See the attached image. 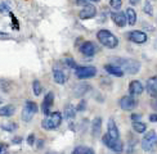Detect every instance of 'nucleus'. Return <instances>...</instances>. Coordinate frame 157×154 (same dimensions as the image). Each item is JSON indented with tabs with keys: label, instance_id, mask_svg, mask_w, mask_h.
Wrapping results in <instances>:
<instances>
[{
	"label": "nucleus",
	"instance_id": "obj_1",
	"mask_svg": "<svg viewBox=\"0 0 157 154\" xmlns=\"http://www.w3.org/2000/svg\"><path fill=\"white\" fill-rule=\"evenodd\" d=\"M112 64H115L124 71V73L129 75H137L140 71V63L135 59H126V58H116L113 59Z\"/></svg>",
	"mask_w": 157,
	"mask_h": 154
},
{
	"label": "nucleus",
	"instance_id": "obj_2",
	"mask_svg": "<svg viewBox=\"0 0 157 154\" xmlns=\"http://www.w3.org/2000/svg\"><path fill=\"white\" fill-rule=\"evenodd\" d=\"M97 38L103 46L108 48V49H115V48L118 45L117 37L108 30H99L98 33H97Z\"/></svg>",
	"mask_w": 157,
	"mask_h": 154
},
{
	"label": "nucleus",
	"instance_id": "obj_3",
	"mask_svg": "<svg viewBox=\"0 0 157 154\" xmlns=\"http://www.w3.org/2000/svg\"><path fill=\"white\" fill-rule=\"evenodd\" d=\"M62 119H63V117H62L61 112H53V113H50L49 116H46V117L42 119L41 127L48 130V131H50V130H55V128H58L61 126Z\"/></svg>",
	"mask_w": 157,
	"mask_h": 154
},
{
	"label": "nucleus",
	"instance_id": "obj_4",
	"mask_svg": "<svg viewBox=\"0 0 157 154\" xmlns=\"http://www.w3.org/2000/svg\"><path fill=\"white\" fill-rule=\"evenodd\" d=\"M140 145H142V149L144 152H153L155 149L157 148V134L153 130L151 131L146 132L143 139L140 141Z\"/></svg>",
	"mask_w": 157,
	"mask_h": 154
},
{
	"label": "nucleus",
	"instance_id": "obj_5",
	"mask_svg": "<svg viewBox=\"0 0 157 154\" xmlns=\"http://www.w3.org/2000/svg\"><path fill=\"white\" fill-rule=\"evenodd\" d=\"M37 110H39V107H37V104L35 102H31V100H27L25 103V107L22 109V114L21 117L25 122H30L32 117L37 113Z\"/></svg>",
	"mask_w": 157,
	"mask_h": 154
},
{
	"label": "nucleus",
	"instance_id": "obj_6",
	"mask_svg": "<svg viewBox=\"0 0 157 154\" xmlns=\"http://www.w3.org/2000/svg\"><path fill=\"white\" fill-rule=\"evenodd\" d=\"M102 143L108 149H111V150L115 152V153L120 154V153L124 152V143L121 140H115V139H112L108 134H106V135H103V136H102Z\"/></svg>",
	"mask_w": 157,
	"mask_h": 154
},
{
	"label": "nucleus",
	"instance_id": "obj_7",
	"mask_svg": "<svg viewBox=\"0 0 157 154\" xmlns=\"http://www.w3.org/2000/svg\"><path fill=\"white\" fill-rule=\"evenodd\" d=\"M75 73L79 80H88L97 75V68L92 66H81L76 69Z\"/></svg>",
	"mask_w": 157,
	"mask_h": 154
},
{
	"label": "nucleus",
	"instance_id": "obj_8",
	"mask_svg": "<svg viewBox=\"0 0 157 154\" xmlns=\"http://www.w3.org/2000/svg\"><path fill=\"white\" fill-rule=\"evenodd\" d=\"M118 105H120V108L124 109V110H133V109L137 108L138 102H137V99L134 98V96L125 95L118 100Z\"/></svg>",
	"mask_w": 157,
	"mask_h": 154
},
{
	"label": "nucleus",
	"instance_id": "obj_9",
	"mask_svg": "<svg viewBox=\"0 0 157 154\" xmlns=\"http://www.w3.org/2000/svg\"><path fill=\"white\" fill-rule=\"evenodd\" d=\"M127 38L134 44H144L148 40V35L143 31H131L127 33Z\"/></svg>",
	"mask_w": 157,
	"mask_h": 154
},
{
	"label": "nucleus",
	"instance_id": "obj_10",
	"mask_svg": "<svg viewBox=\"0 0 157 154\" xmlns=\"http://www.w3.org/2000/svg\"><path fill=\"white\" fill-rule=\"evenodd\" d=\"M96 16H97V8L93 5L92 2H90L88 5H85L79 13L80 19H90V18L96 17Z\"/></svg>",
	"mask_w": 157,
	"mask_h": 154
},
{
	"label": "nucleus",
	"instance_id": "obj_11",
	"mask_svg": "<svg viewBox=\"0 0 157 154\" xmlns=\"http://www.w3.org/2000/svg\"><path fill=\"white\" fill-rule=\"evenodd\" d=\"M53 102H54V94H53V91H49V93L45 95V98L41 103V107H40L41 112L45 116L50 114V108H52V105H53Z\"/></svg>",
	"mask_w": 157,
	"mask_h": 154
},
{
	"label": "nucleus",
	"instance_id": "obj_12",
	"mask_svg": "<svg viewBox=\"0 0 157 154\" xmlns=\"http://www.w3.org/2000/svg\"><path fill=\"white\" fill-rule=\"evenodd\" d=\"M80 51L85 57H93L97 53V46L92 41H85L84 44L80 46Z\"/></svg>",
	"mask_w": 157,
	"mask_h": 154
},
{
	"label": "nucleus",
	"instance_id": "obj_13",
	"mask_svg": "<svg viewBox=\"0 0 157 154\" xmlns=\"http://www.w3.org/2000/svg\"><path fill=\"white\" fill-rule=\"evenodd\" d=\"M111 18H112L113 23L118 27H125L127 25L126 14H124L122 12H112L111 13Z\"/></svg>",
	"mask_w": 157,
	"mask_h": 154
},
{
	"label": "nucleus",
	"instance_id": "obj_14",
	"mask_svg": "<svg viewBox=\"0 0 157 154\" xmlns=\"http://www.w3.org/2000/svg\"><path fill=\"white\" fill-rule=\"evenodd\" d=\"M144 91V86L143 84L140 82L139 80H134L129 84V93L130 96H137V95H140Z\"/></svg>",
	"mask_w": 157,
	"mask_h": 154
},
{
	"label": "nucleus",
	"instance_id": "obj_15",
	"mask_svg": "<svg viewBox=\"0 0 157 154\" xmlns=\"http://www.w3.org/2000/svg\"><path fill=\"white\" fill-rule=\"evenodd\" d=\"M107 134L112 139H115V140H120V131H118V128H117L116 122L113 121L112 118H109V121L107 123Z\"/></svg>",
	"mask_w": 157,
	"mask_h": 154
},
{
	"label": "nucleus",
	"instance_id": "obj_16",
	"mask_svg": "<svg viewBox=\"0 0 157 154\" xmlns=\"http://www.w3.org/2000/svg\"><path fill=\"white\" fill-rule=\"evenodd\" d=\"M92 90V86L88 85V84H77L74 88V96H76V98H81V96H84L85 94H88L89 91Z\"/></svg>",
	"mask_w": 157,
	"mask_h": 154
},
{
	"label": "nucleus",
	"instance_id": "obj_17",
	"mask_svg": "<svg viewBox=\"0 0 157 154\" xmlns=\"http://www.w3.org/2000/svg\"><path fill=\"white\" fill-rule=\"evenodd\" d=\"M104 71H106L108 75H112L115 77H122L124 75H125L120 67H117V66L112 64V63H108V64L104 66Z\"/></svg>",
	"mask_w": 157,
	"mask_h": 154
},
{
	"label": "nucleus",
	"instance_id": "obj_18",
	"mask_svg": "<svg viewBox=\"0 0 157 154\" xmlns=\"http://www.w3.org/2000/svg\"><path fill=\"white\" fill-rule=\"evenodd\" d=\"M102 132V117H96L92 122V136L98 137Z\"/></svg>",
	"mask_w": 157,
	"mask_h": 154
},
{
	"label": "nucleus",
	"instance_id": "obj_19",
	"mask_svg": "<svg viewBox=\"0 0 157 154\" xmlns=\"http://www.w3.org/2000/svg\"><path fill=\"white\" fill-rule=\"evenodd\" d=\"M147 91L152 96H157V76H152L147 80Z\"/></svg>",
	"mask_w": 157,
	"mask_h": 154
},
{
	"label": "nucleus",
	"instance_id": "obj_20",
	"mask_svg": "<svg viewBox=\"0 0 157 154\" xmlns=\"http://www.w3.org/2000/svg\"><path fill=\"white\" fill-rule=\"evenodd\" d=\"M53 80L55 84L58 85H64L66 81H67V76L62 69H58V68H54L53 69Z\"/></svg>",
	"mask_w": 157,
	"mask_h": 154
},
{
	"label": "nucleus",
	"instance_id": "obj_21",
	"mask_svg": "<svg viewBox=\"0 0 157 154\" xmlns=\"http://www.w3.org/2000/svg\"><path fill=\"white\" fill-rule=\"evenodd\" d=\"M14 113H16V107L12 104L0 107V117H12Z\"/></svg>",
	"mask_w": 157,
	"mask_h": 154
},
{
	"label": "nucleus",
	"instance_id": "obj_22",
	"mask_svg": "<svg viewBox=\"0 0 157 154\" xmlns=\"http://www.w3.org/2000/svg\"><path fill=\"white\" fill-rule=\"evenodd\" d=\"M63 114H64V118L67 119H74L76 117V113H77V110H76V107L72 104H67L64 107V110H63Z\"/></svg>",
	"mask_w": 157,
	"mask_h": 154
},
{
	"label": "nucleus",
	"instance_id": "obj_23",
	"mask_svg": "<svg viewBox=\"0 0 157 154\" xmlns=\"http://www.w3.org/2000/svg\"><path fill=\"white\" fill-rule=\"evenodd\" d=\"M126 19H127V23H129L130 26H134L137 23V12L133 8L126 9Z\"/></svg>",
	"mask_w": 157,
	"mask_h": 154
},
{
	"label": "nucleus",
	"instance_id": "obj_24",
	"mask_svg": "<svg viewBox=\"0 0 157 154\" xmlns=\"http://www.w3.org/2000/svg\"><path fill=\"white\" fill-rule=\"evenodd\" d=\"M131 126H133V130L137 132V134H143L147 131V125L143 123L142 121H137V122H133L131 123Z\"/></svg>",
	"mask_w": 157,
	"mask_h": 154
},
{
	"label": "nucleus",
	"instance_id": "obj_25",
	"mask_svg": "<svg viewBox=\"0 0 157 154\" xmlns=\"http://www.w3.org/2000/svg\"><path fill=\"white\" fill-rule=\"evenodd\" d=\"M32 90H34V94L36 96H40V94L42 93V86H41L39 80H34V81H32Z\"/></svg>",
	"mask_w": 157,
	"mask_h": 154
},
{
	"label": "nucleus",
	"instance_id": "obj_26",
	"mask_svg": "<svg viewBox=\"0 0 157 154\" xmlns=\"http://www.w3.org/2000/svg\"><path fill=\"white\" fill-rule=\"evenodd\" d=\"M64 63H66V66L68 67V68H71V69H77L79 68V66H77V63L72 59V58H67V59H64Z\"/></svg>",
	"mask_w": 157,
	"mask_h": 154
},
{
	"label": "nucleus",
	"instance_id": "obj_27",
	"mask_svg": "<svg viewBox=\"0 0 157 154\" xmlns=\"http://www.w3.org/2000/svg\"><path fill=\"white\" fill-rule=\"evenodd\" d=\"M2 128L5 130L7 132H12L14 130H17V123H13V122H9L7 125H2Z\"/></svg>",
	"mask_w": 157,
	"mask_h": 154
},
{
	"label": "nucleus",
	"instance_id": "obj_28",
	"mask_svg": "<svg viewBox=\"0 0 157 154\" xmlns=\"http://www.w3.org/2000/svg\"><path fill=\"white\" fill-rule=\"evenodd\" d=\"M109 5H111L112 9H115L116 12H118V9H121V7H122V2L121 0H111V2H109Z\"/></svg>",
	"mask_w": 157,
	"mask_h": 154
},
{
	"label": "nucleus",
	"instance_id": "obj_29",
	"mask_svg": "<svg viewBox=\"0 0 157 154\" xmlns=\"http://www.w3.org/2000/svg\"><path fill=\"white\" fill-rule=\"evenodd\" d=\"M88 146H84V145H80V146H76L75 149H74V152L71 153V154H85L88 152Z\"/></svg>",
	"mask_w": 157,
	"mask_h": 154
},
{
	"label": "nucleus",
	"instance_id": "obj_30",
	"mask_svg": "<svg viewBox=\"0 0 157 154\" xmlns=\"http://www.w3.org/2000/svg\"><path fill=\"white\" fill-rule=\"evenodd\" d=\"M143 11H144L146 14H148V16H152V14H153V8H152V4L149 2H146L144 3Z\"/></svg>",
	"mask_w": 157,
	"mask_h": 154
},
{
	"label": "nucleus",
	"instance_id": "obj_31",
	"mask_svg": "<svg viewBox=\"0 0 157 154\" xmlns=\"http://www.w3.org/2000/svg\"><path fill=\"white\" fill-rule=\"evenodd\" d=\"M11 12V8L7 3H0V13H9Z\"/></svg>",
	"mask_w": 157,
	"mask_h": 154
},
{
	"label": "nucleus",
	"instance_id": "obj_32",
	"mask_svg": "<svg viewBox=\"0 0 157 154\" xmlns=\"http://www.w3.org/2000/svg\"><path fill=\"white\" fill-rule=\"evenodd\" d=\"M85 108H86V102H85V100H81L77 107H76V110H77V112H84Z\"/></svg>",
	"mask_w": 157,
	"mask_h": 154
},
{
	"label": "nucleus",
	"instance_id": "obj_33",
	"mask_svg": "<svg viewBox=\"0 0 157 154\" xmlns=\"http://www.w3.org/2000/svg\"><path fill=\"white\" fill-rule=\"evenodd\" d=\"M27 143L28 144H30V145H34V144H35V136H34V135H30V136H28L27 137Z\"/></svg>",
	"mask_w": 157,
	"mask_h": 154
},
{
	"label": "nucleus",
	"instance_id": "obj_34",
	"mask_svg": "<svg viewBox=\"0 0 157 154\" xmlns=\"http://www.w3.org/2000/svg\"><path fill=\"white\" fill-rule=\"evenodd\" d=\"M142 116L140 114H131V121L133 122H137V121H140Z\"/></svg>",
	"mask_w": 157,
	"mask_h": 154
},
{
	"label": "nucleus",
	"instance_id": "obj_35",
	"mask_svg": "<svg viewBox=\"0 0 157 154\" xmlns=\"http://www.w3.org/2000/svg\"><path fill=\"white\" fill-rule=\"evenodd\" d=\"M149 122H157V114L156 113H152L149 116Z\"/></svg>",
	"mask_w": 157,
	"mask_h": 154
},
{
	"label": "nucleus",
	"instance_id": "obj_36",
	"mask_svg": "<svg viewBox=\"0 0 157 154\" xmlns=\"http://www.w3.org/2000/svg\"><path fill=\"white\" fill-rule=\"evenodd\" d=\"M21 141H22V137L21 136H17V137L13 139V144H20Z\"/></svg>",
	"mask_w": 157,
	"mask_h": 154
},
{
	"label": "nucleus",
	"instance_id": "obj_37",
	"mask_svg": "<svg viewBox=\"0 0 157 154\" xmlns=\"http://www.w3.org/2000/svg\"><path fill=\"white\" fill-rule=\"evenodd\" d=\"M85 154H96V153H94V150H93V149H90V148H89V149H88V152L85 153Z\"/></svg>",
	"mask_w": 157,
	"mask_h": 154
},
{
	"label": "nucleus",
	"instance_id": "obj_38",
	"mask_svg": "<svg viewBox=\"0 0 157 154\" xmlns=\"http://www.w3.org/2000/svg\"><path fill=\"white\" fill-rule=\"evenodd\" d=\"M37 143H39V144H37V148H42V145H44V144H42V143H44V141L40 140V141H37Z\"/></svg>",
	"mask_w": 157,
	"mask_h": 154
},
{
	"label": "nucleus",
	"instance_id": "obj_39",
	"mask_svg": "<svg viewBox=\"0 0 157 154\" xmlns=\"http://www.w3.org/2000/svg\"><path fill=\"white\" fill-rule=\"evenodd\" d=\"M46 154H61V153H58V152H48Z\"/></svg>",
	"mask_w": 157,
	"mask_h": 154
},
{
	"label": "nucleus",
	"instance_id": "obj_40",
	"mask_svg": "<svg viewBox=\"0 0 157 154\" xmlns=\"http://www.w3.org/2000/svg\"><path fill=\"white\" fill-rule=\"evenodd\" d=\"M130 4H131V5H137L138 2H130Z\"/></svg>",
	"mask_w": 157,
	"mask_h": 154
},
{
	"label": "nucleus",
	"instance_id": "obj_41",
	"mask_svg": "<svg viewBox=\"0 0 157 154\" xmlns=\"http://www.w3.org/2000/svg\"><path fill=\"white\" fill-rule=\"evenodd\" d=\"M0 154H4V152H3V146L0 145Z\"/></svg>",
	"mask_w": 157,
	"mask_h": 154
},
{
	"label": "nucleus",
	"instance_id": "obj_42",
	"mask_svg": "<svg viewBox=\"0 0 157 154\" xmlns=\"http://www.w3.org/2000/svg\"><path fill=\"white\" fill-rule=\"evenodd\" d=\"M2 103H3V100H2V99H0V104H2Z\"/></svg>",
	"mask_w": 157,
	"mask_h": 154
}]
</instances>
